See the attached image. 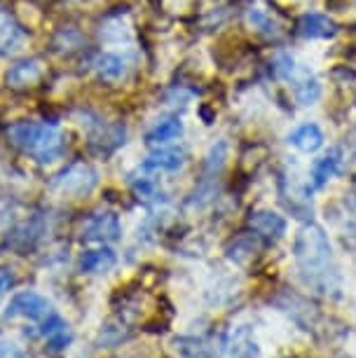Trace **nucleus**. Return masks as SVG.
<instances>
[{
  "label": "nucleus",
  "instance_id": "obj_1",
  "mask_svg": "<svg viewBox=\"0 0 356 358\" xmlns=\"http://www.w3.org/2000/svg\"><path fill=\"white\" fill-rule=\"evenodd\" d=\"M293 258L298 265L302 281L310 286L314 293L324 297H338L342 290V276L335 262L333 246L324 227L302 225L293 241Z\"/></svg>",
  "mask_w": 356,
  "mask_h": 358
},
{
  "label": "nucleus",
  "instance_id": "obj_2",
  "mask_svg": "<svg viewBox=\"0 0 356 358\" xmlns=\"http://www.w3.org/2000/svg\"><path fill=\"white\" fill-rule=\"evenodd\" d=\"M10 141L40 164L55 162L64 150V136L57 124L47 122H17L8 129Z\"/></svg>",
  "mask_w": 356,
  "mask_h": 358
},
{
  "label": "nucleus",
  "instance_id": "obj_3",
  "mask_svg": "<svg viewBox=\"0 0 356 358\" xmlns=\"http://www.w3.org/2000/svg\"><path fill=\"white\" fill-rule=\"evenodd\" d=\"M99 185V173L97 169L85 164V162H76V164L66 166L62 173L55 178V187L62 194H69V197H87L92 194L94 187Z\"/></svg>",
  "mask_w": 356,
  "mask_h": 358
},
{
  "label": "nucleus",
  "instance_id": "obj_4",
  "mask_svg": "<svg viewBox=\"0 0 356 358\" xmlns=\"http://www.w3.org/2000/svg\"><path fill=\"white\" fill-rule=\"evenodd\" d=\"M52 314V305L47 297H43L36 290H24L17 293L5 307L8 319H29V321H45Z\"/></svg>",
  "mask_w": 356,
  "mask_h": 358
},
{
  "label": "nucleus",
  "instance_id": "obj_5",
  "mask_svg": "<svg viewBox=\"0 0 356 358\" xmlns=\"http://www.w3.org/2000/svg\"><path fill=\"white\" fill-rule=\"evenodd\" d=\"M120 234H122V225H120L118 215L111 211L92 215L83 227L85 241H99V244H111V241L120 239Z\"/></svg>",
  "mask_w": 356,
  "mask_h": 358
},
{
  "label": "nucleus",
  "instance_id": "obj_6",
  "mask_svg": "<svg viewBox=\"0 0 356 358\" xmlns=\"http://www.w3.org/2000/svg\"><path fill=\"white\" fill-rule=\"evenodd\" d=\"M248 227L253 229V234L258 239H265L274 244L281 236L286 234V218L274 211H267V208H260V211H253L251 218H248Z\"/></svg>",
  "mask_w": 356,
  "mask_h": 358
},
{
  "label": "nucleus",
  "instance_id": "obj_7",
  "mask_svg": "<svg viewBox=\"0 0 356 358\" xmlns=\"http://www.w3.org/2000/svg\"><path fill=\"white\" fill-rule=\"evenodd\" d=\"M26 31L8 10H0V57H15L24 50Z\"/></svg>",
  "mask_w": 356,
  "mask_h": 358
},
{
  "label": "nucleus",
  "instance_id": "obj_8",
  "mask_svg": "<svg viewBox=\"0 0 356 358\" xmlns=\"http://www.w3.org/2000/svg\"><path fill=\"white\" fill-rule=\"evenodd\" d=\"M185 148H176V145H162L157 148L155 152L150 155L143 162V171H159V173H173L178 169H183L185 164Z\"/></svg>",
  "mask_w": 356,
  "mask_h": 358
},
{
  "label": "nucleus",
  "instance_id": "obj_9",
  "mask_svg": "<svg viewBox=\"0 0 356 358\" xmlns=\"http://www.w3.org/2000/svg\"><path fill=\"white\" fill-rule=\"evenodd\" d=\"M340 166H342V150L340 148H331L326 155H321V157L314 162L312 173H310L312 190H321V187H326L335 176H338Z\"/></svg>",
  "mask_w": 356,
  "mask_h": 358
},
{
  "label": "nucleus",
  "instance_id": "obj_10",
  "mask_svg": "<svg viewBox=\"0 0 356 358\" xmlns=\"http://www.w3.org/2000/svg\"><path fill=\"white\" fill-rule=\"evenodd\" d=\"M324 131H321L319 124L314 122H305L300 124L298 129H293L288 134V143H291L295 150L310 155V152H317L321 145H324Z\"/></svg>",
  "mask_w": 356,
  "mask_h": 358
},
{
  "label": "nucleus",
  "instance_id": "obj_11",
  "mask_svg": "<svg viewBox=\"0 0 356 358\" xmlns=\"http://www.w3.org/2000/svg\"><path fill=\"white\" fill-rule=\"evenodd\" d=\"M40 335L47 340V347L52 351H62L71 344V328L62 316L52 312L47 319L43 321V328H40Z\"/></svg>",
  "mask_w": 356,
  "mask_h": 358
},
{
  "label": "nucleus",
  "instance_id": "obj_12",
  "mask_svg": "<svg viewBox=\"0 0 356 358\" xmlns=\"http://www.w3.org/2000/svg\"><path fill=\"white\" fill-rule=\"evenodd\" d=\"M43 62H38V59H26V62H19L15 64L12 69L8 71V80L10 87H15V90H24V87H31L36 85L40 78H43Z\"/></svg>",
  "mask_w": 356,
  "mask_h": 358
},
{
  "label": "nucleus",
  "instance_id": "obj_13",
  "mask_svg": "<svg viewBox=\"0 0 356 358\" xmlns=\"http://www.w3.org/2000/svg\"><path fill=\"white\" fill-rule=\"evenodd\" d=\"M180 134H183L180 117H164L152 124V129L145 134V143L150 148H162V145H169L171 141L180 138Z\"/></svg>",
  "mask_w": 356,
  "mask_h": 358
},
{
  "label": "nucleus",
  "instance_id": "obj_14",
  "mask_svg": "<svg viewBox=\"0 0 356 358\" xmlns=\"http://www.w3.org/2000/svg\"><path fill=\"white\" fill-rule=\"evenodd\" d=\"M300 33L310 40H326L335 36V22L321 12H307L300 19Z\"/></svg>",
  "mask_w": 356,
  "mask_h": 358
},
{
  "label": "nucleus",
  "instance_id": "obj_15",
  "mask_svg": "<svg viewBox=\"0 0 356 358\" xmlns=\"http://www.w3.org/2000/svg\"><path fill=\"white\" fill-rule=\"evenodd\" d=\"M173 347L180 358H218L213 342L204 340V337H176Z\"/></svg>",
  "mask_w": 356,
  "mask_h": 358
},
{
  "label": "nucleus",
  "instance_id": "obj_16",
  "mask_svg": "<svg viewBox=\"0 0 356 358\" xmlns=\"http://www.w3.org/2000/svg\"><path fill=\"white\" fill-rule=\"evenodd\" d=\"M293 96L300 106H314L321 99V83L307 69L293 80Z\"/></svg>",
  "mask_w": 356,
  "mask_h": 358
},
{
  "label": "nucleus",
  "instance_id": "obj_17",
  "mask_svg": "<svg viewBox=\"0 0 356 358\" xmlns=\"http://www.w3.org/2000/svg\"><path fill=\"white\" fill-rule=\"evenodd\" d=\"M94 71L97 76L104 80V83H120L127 76V62L120 54H101V57L94 62Z\"/></svg>",
  "mask_w": 356,
  "mask_h": 358
},
{
  "label": "nucleus",
  "instance_id": "obj_18",
  "mask_svg": "<svg viewBox=\"0 0 356 358\" xmlns=\"http://www.w3.org/2000/svg\"><path fill=\"white\" fill-rule=\"evenodd\" d=\"M115 253L111 248H97V251H87L80 258V269L87 274H104L115 267Z\"/></svg>",
  "mask_w": 356,
  "mask_h": 358
},
{
  "label": "nucleus",
  "instance_id": "obj_19",
  "mask_svg": "<svg viewBox=\"0 0 356 358\" xmlns=\"http://www.w3.org/2000/svg\"><path fill=\"white\" fill-rule=\"evenodd\" d=\"M225 354L227 358H251L256 356V344L251 342V335H248V328H239L234 330L230 340L225 342Z\"/></svg>",
  "mask_w": 356,
  "mask_h": 358
},
{
  "label": "nucleus",
  "instance_id": "obj_20",
  "mask_svg": "<svg viewBox=\"0 0 356 358\" xmlns=\"http://www.w3.org/2000/svg\"><path fill=\"white\" fill-rule=\"evenodd\" d=\"M101 38H104L108 45L129 43V40H131V29H129V24L122 22V17H113L104 26H101Z\"/></svg>",
  "mask_w": 356,
  "mask_h": 358
},
{
  "label": "nucleus",
  "instance_id": "obj_21",
  "mask_svg": "<svg viewBox=\"0 0 356 358\" xmlns=\"http://www.w3.org/2000/svg\"><path fill=\"white\" fill-rule=\"evenodd\" d=\"M246 19H248V24L253 26V31L263 33V36H277L279 33L277 22H274L263 8H251L246 12Z\"/></svg>",
  "mask_w": 356,
  "mask_h": 358
},
{
  "label": "nucleus",
  "instance_id": "obj_22",
  "mask_svg": "<svg viewBox=\"0 0 356 358\" xmlns=\"http://www.w3.org/2000/svg\"><path fill=\"white\" fill-rule=\"evenodd\" d=\"M274 73H277V78L286 80V83H293L302 73V66L295 62L291 54H277L274 57Z\"/></svg>",
  "mask_w": 356,
  "mask_h": 358
},
{
  "label": "nucleus",
  "instance_id": "obj_23",
  "mask_svg": "<svg viewBox=\"0 0 356 358\" xmlns=\"http://www.w3.org/2000/svg\"><path fill=\"white\" fill-rule=\"evenodd\" d=\"M256 239H258L256 234H253V236H241V239H237L230 248H227V255H230L232 260H237V262H244V255H246V258L256 255V248H258Z\"/></svg>",
  "mask_w": 356,
  "mask_h": 358
},
{
  "label": "nucleus",
  "instance_id": "obj_24",
  "mask_svg": "<svg viewBox=\"0 0 356 358\" xmlns=\"http://www.w3.org/2000/svg\"><path fill=\"white\" fill-rule=\"evenodd\" d=\"M225 157H227V143H218V145H213L209 155H206V169H209L211 173H216L223 169L225 164Z\"/></svg>",
  "mask_w": 356,
  "mask_h": 358
},
{
  "label": "nucleus",
  "instance_id": "obj_25",
  "mask_svg": "<svg viewBox=\"0 0 356 358\" xmlns=\"http://www.w3.org/2000/svg\"><path fill=\"white\" fill-rule=\"evenodd\" d=\"M0 358H26V354L17 342L0 340Z\"/></svg>",
  "mask_w": 356,
  "mask_h": 358
},
{
  "label": "nucleus",
  "instance_id": "obj_26",
  "mask_svg": "<svg viewBox=\"0 0 356 358\" xmlns=\"http://www.w3.org/2000/svg\"><path fill=\"white\" fill-rule=\"evenodd\" d=\"M12 283H15V276H12L10 269H0V295L8 293Z\"/></svg>",
  "mask_w": 356,
  "mask_h": 358
},
{
  "label": "nucleus",
  "instance_id": "obj_27",
  "mask_svg": "<svg viewBox=\"0 0 356 358\" xmlns=\"http://www.w3.org/2000/svg\"><path fill=\"white\" fill-rule=\"evenodd\" d=\"M354 141H356V138H354Z\"/></svg>",
  "mask_w": 356,
  "mask_h": 358
}]
</instances>
